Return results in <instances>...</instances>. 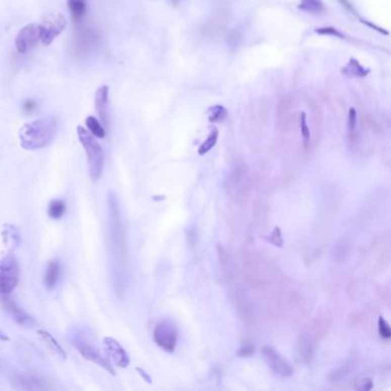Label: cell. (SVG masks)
Masks as SVG:
<instances>
[{"mask_svg":"<svg viewBox=\"0 0 391 391\" xmlns=\"http://www.w3.org/2000/svg\"><path fill=\"white\" fill-rule=\"evenodd\" d=\"M108 207L110 253L114 261V282L116 291H123L126 282L125 275L127 273V246L118 202L116 195L113 192L108 193Z\"/></svg>","mask_w":391,"mask_h":391,"instance_id":"obj_1","label":"cell"},{"mask_svg":"<svg viewBox=\"0 0 391 391\" xmlns=\"http://www.w3.org/2000/svg\"><path fill=\"white\" fill-rule=\"evenodd\" d=\"M58 133V122L54 117L25 123L19 131L21 146L27 151H37L47 147Z\"/></svg>","mask_w":391,"mask_h":391,"instance_id":"obj_2","label":"cell"},{"mask_svg":"<svg viewBox=\"0 0 391 391\" xmlns=\"http://www.w3.org/2000/svg\"><path fill=\"white\" fill-rule=\"evenodd\" d=\"M68 341L70 342L72 347L77 350L82 357L88 361H92L93 364H96L97 366L103 367L108 373L115 375V371L112 363H110L108 358H106L99 349L95 347V344L91 341V338H88V335L85 333L84 330L79 328H70L68 330L67 334Z\"/></svg>","mask_w":391,"mask_h":391,"instance_id":"obj_3","label":"cell"},{"mask_svg":"<svg viewBox=\"0 0 391 391\" xmlns=\"http://www.w3.org/2000/svg\"><path fill=\"white\" fill-rule=\"evenodd\" d=\"M77 135L80 143L84 147L87 155L88 172L93 181H97L103 176L104 165H105V154L101 144L97 141L94 135L88 132L84 126L78 125Z\"/></svg>","mask_w":391,"mask_h":391,"instance_id":"obj_4","label":"cell"},{"mask_svg":"<svg viewBox=\"0 0 391 391\" xmlns=\"http://www.w3.org/2000/svg\"><path fill=\"white\" fill-rule=\"evenodd\" d=\"M20 281L19 263L12 253L0 258V295H10Z\"/></svg>","mask_w":391,"mask_h":391,"instance_id":"obj_5","label":"cell"},{"mask_svg":"<svg viewBox=\"0 0 391 391\" xmlns=\"http://www.w3.org/2000/svg\"><path fill=\"white\" fill-rule=\"evenodd\" d=\"M153 338L161 349L169 354H173L176 350L178 338H179V333H178L176 325L171 320L164 319L156 325Z\"/></svg>","mask_w":391,"mask_h":391,"instance_id":"obj_6","label":"cell"},{"mask_svg":"<svg viewBox=\"0 0 391 391\" xmlns=\"http://www.w3.org/2000/svg\"><path fill=\"white\" fill-rule=\"evenodd\" d=\"M262 357L275 375L280 377H289L294 373V367L291 366L290 363L283 356L280 355L274 348L265 346L262 349Z\"/></svg>","mask_w":391,"mask_h":391,"instance_id":"obj_7","label":"cell"},{"mask_svg":"<svg viewBox=\"0 0 391 391\" xmlns=\"http://www.w3.org/2000/svg\"><path fill=\"white\" fill-rule=\"evenodd\" d=\"M0 304H2L4 311L19 326H22L24 328H32L37 326L35 318L21 309L14 301L8 297V295H0Z\"/></svg>","mask_w":391,"mask_h":391,"instance_id":"obj_8","label":"cell"},{"mask_svg":"<svg viewBox=\"0 0 391 391\" xmlns=\"http://www.w3.org/2000/svg\"><path fill=\"white\" fill-rule=\"evenodd\" d=\"M67 27V20L62 14H58L53 19L45 21L44 23L38 24L39 30V40L44 45H51L59 37Z\"/></svg>","mask_w":391,"mask_h":391,"instance_id":"obj_9","label":"cell"},{"mask_svg":"<svg viewBox=\"0 0 391 391\" xmlns=\"http://www.w3.org/2000/svg\"><path fill=\"white\" fill-rule=\"evenodd\" d=\"M39 41L38 24L30 23L24 25L15 38V47L20 54H27L35 48Z\"/></svg>","mask_w":391,"mask_h":391,"instance_id":"obj_10","label":"cell"},{"mask_svg":"<svg viewBox=\"0 0 391 391\" xmlns=\"http://www.w3.org/2000/svg\"><path fill=\"white\" fill-rule=\"evenodd\" d=\"M103 348L105 354L107 355L110 363L115 366L125 368L130 365V357L120 343L113 337H105L103 339Z\"/></svg>","mask_w":391,"mask_h":391,"instance_id":"obj_11","label":"cell"},{"mask_svg":"<svg viewBox=\"0 0 391 391\" xmlns=\"http://www.w3.org/2000/svg\"><path fill=\"white\" fill-rule=\"evenodd\" d=\"M94 106L97 115H99L100 122L103 123L105 129L109 127V86L108 85H101L97 87L94 97Z\"/></svg>","mask_w":391,"mask_h":391,"instance_id":"obj_12","label":"cell"},{"mask_svg":"<svg viewBox=\"0 0 391 391\" xmlns=\"http://www.w3.org/2000/svg\"><path fill=\"white\" fill-rule=\"evenodd\" d=\"M62 277V265L60 259L54 258L50 261L44 274V284L47 289H54L60 282Z\"/></svg>","mask_w":391,"mask_h":391,"instance_id":"obj_13","label":"cell"},{"mask_svg":"<svg viewBox=\"0 0 391 391\" xmlns=\"http://www.w3.org/2000/svg\"><path fill=\"white\" fill-rule=\"evenodd\" d=\"M314 351V341L309 333L301 335L297 343V359L308 364L311 361Z\"/></svg>","mask_w":391,"mask_h":391,"instance_id":"obj_14","label":"cell"},{"mask_svg":"<svg viewBox=\"0 0 391 391\" xmlns=\"http://www.w3.org/2000/svg\"><path fill=\"white\" fill-rule=\"evenodd\" d=\"M38 336L40 337V339L44 342L46 346H47L48 349L53 352L55 356H58L61 360H66L67 359V354L65 349H63L62 346L57 338H55L50 331L45 330V329H38L37 330Z\"/></svg>","mask_w":391,"mask_h":391,"instance_id":"obj_15","label":"cell"},{"mask_svg":"<svg viewBox=\"0 0 391 391\" xmlns=\"http://www.w3.org/2000/svg\"><path fill=\"white\" fill-rule=\"evenodd\" d=\"M68 10L75 23H80L86 14V0H67Z\"/></svg>","mask_w":391,"mask_h":391,"instance_id":"obj_16","label":"cell"},{"mask_svg":"<svg viewBox=\"0 0 391 391\" xmlns=\"http://www.w3.org/2000/svg\"><path fill=\"white\" fill-rule=\"evenodd\" d=\"M3 237H4V241H5V243L7 246H10V247H12V249L18 247L21 242L20 232L14 225H4Z\"/></svg>","mask_w":391,"mask_h":391,"instance_id":"obj_17","label":"cell"},{"mask_svg":"<svg viewBox=\"0 0 391 391\" xmlns=\"http://www.w3.org/2000/svg\"><path fill=\"white\" fill-rule=\"evenodd\" d=\"M369 69H366V68H364L363 66L360 65V63L356 60V59H350V61L348 65L346 66V68H343L342 72L346 76H350V77H365V76H367L369 74Z\"/></svg>","mask_w":391,"mask_h":391,"instance_id":"obj_18","label":"cell"},{"mask_svg":"<svg viewBox=\"0 0 391 391\" xmlns=\"http://www.w3.org/2000/svg\"><path fill=\"white\" fill-rule=\"evenodd\" d=\"M85 124H86L87 131L91 134L94 135L97 139H104L106 137V129L103 125V123L100 120H97L94 116H87L85 120Z\"/></svg>","mask_w":391,"mask_h":391,"instance_id":"obj_19","label":"cell"},{"mask_svg":"<svg viewBox=\"0 0 391 391\" xmlns=\"http://www.w3.org/2000/svg\"><path fill=\"white\" fill-rule=\"evenodd\" d=\"M218 135H219V131L216 129V127H212L210 134L208 135V138L201 143V146L199 147V155H206L207 153H209L212 148L216 146L217 140H218Z\"/></svg>","mask_w":391,"mask_h":391,"instance_id":"obj_20","label":"cell"},{"mask_svg":"<svg viewBox=\"0 0 391 391\" xmlns=\"http://www.w3.org/2000/svg\"><path fill=\"white\" fill-rule=\"evenodd\" d=\"M66 212V203L62 200H53L51 201L47 208V214L51 219L58 220L65 215Z\"/></svg>","mask_w":391,"mask_h":391,"instance_id":"obj_21","label":"cell"},{"mask_svg":"<svg viewBox=\"0 0 391 391\" xmlns=\"http://www.w3.org/2000/svg\"><path fill=\"white\" fill-rule=\"evenodd\" d=\"M299 8L304 12L312 13V14H320L325 10L322 0H301Z\"/></svg>","mask_w":391,"mask_h":391,"instance_id":"obj_22","label":"cell"},{"mask_svg":"<svg viewBox=\"0 0 391 391\" xmlns=\"http://www.w3.org/2000/svg\"><path fill=\"white\" fill-rule=\"evenodd\" d=\"M207 114L211 123H219L223 122L227 117V109L223 107V106L217 105L208 109Z\"/></svg>","mask_w":391,"mask_h":391,"instance_id":"obj_23","label":"cell"},{"mask_svg":"<svg viewBox=\"0 0 391 391\" xmlns=\"http://www.w3.org/2000/svg\"><path fill=\"white\" fill-rule=\"evenodd\" d=\"M300 124H301V133H302V137H303L304 146L308 147L310 139H311V133H310V129H309V125H308V122H307V114H305L304 112L301 114Z\"/></svg>","mask_w":391,"mask_h":391,"instance_id":"obj_24","label":"cell"},{"mask_svg":"<svg viewBox=\"0 0 391 391\" xmlns=\"http://www.w3.org/2000/svg\"><path fill=\"white\" fill-rule=\"evenodd\" d=\"M314 32L318 33V35H322V36H334L337 38H341V39H346V36L343 35L342 32H339L336 28L334 27H321V28H317Z\"/></svg>","mask_w":391,"mask_h":391,"instance_id":"obj_25","label":"cell"},{"mask_svg":"<svg viewBox=\"0 0 391 391\" xmlns=\"http://www.w3.org/2000/svg\"><path fill=\"white\" fill-rule=\"evenodd\" d=\"M377 327H379V333L382 338L389 339L391 337L390 326L383 317H379V320H377Z\"/></svg>","mask_w":391,"mask_h":391,"instance_id":"obj_26","label":"cell"},{"mask_svg":"<svg viewBox=\"0 0 391 391\" xmlns=\"http://www.w3.org/2000/svg\"><path fill=\"white\" fill-rule=\"evenodd\" d=\"M267 240L271 242L272 245L277 246V247H282L283 246V239H282V234L281 231H280L279 227H275L274 231L271 233V234L267 236Z\"/></svg>","mask_w":391,"mask_h":391,"instance_id":"obj_27","label":"cell"},{"mask_svg":"<svg viewBox=\"0 0 391 391\" xmlns=\"http://www.w3.org/2000/svg\"><path fill=\"white\" fill-rule=\"evenodd\" d=\"M357 110L352 107L349 110V130L350 133H354L357 129Z\"/></svg>","mask_w":391,"mask_h":391,"instance_id":"obj_28","label":"cell"},{"mask_svg":"<svg viewBox=\"0 0 391 391\" xmlns=\"http://www.w3.org/2000/svg\"><path fill=\"white\" fill-rule=\"evenodd\" d=\"M373 388V381L368 377H365V379L359 381V384L357 385V389L360 391H368Z\"/></svg>","mask_w":391,"mask_h":391,"instance_id":"obj_29","label":"cell"},{"mask_svg":"<svg viewBox=\"0 0 391 391\" xmlns=\"http://www.w3.org/2000/svg\"><path fill=\"white\" fill-rule=\"evenodd\" d=\"M254 347L252 346V344H245V346H242L240 348V350L237 351V356L239 357H248V356H252L254 354Z\"/></svg>","mask_w":391,"mask_h":391,"instance_id":"obj_30","label":"cell"},{"mask_svg":"<svg viewBox=\"0 0 391 391\" xmlns=\"http://www.w3.org/2000/svg\"><path fill=\"white\" fill-rule=\"evenodd\" d=\"M22 108H23V112H25V114H31L36 110L37 105H36L35 101L27 100V101H24Z\"/></svg>","mask_w":391,"mask_h":391,"instance_id":"obj_31","label":"cell"},{"mask_svg":"<svg viewBox=\"0 0 391 391\" xmlns=\"http://www.w3.org/2000/svg\"><path fill=\"white\" fill-rule=\"evenodd\" d=\"M338 3L341 4V5H342L344 8H346V11L350 12L351 14H354V15H356V16H358V14H357L356 8L351 5V3L349 2V0H338Z\"/></svg>","mask_w":391,"mask_h":391,"instance_id":"obj_32","label":"cell"},{"mask_svg":"<svg viewBox=\"0 0 391 391\" xmlns=\"http://www.w3.org/2000/svg\"><path fill=\"white\" fill-rule=\"evenodd\" d=\"M360 21H361V22H363V23L366 24V25H368V27H371L372 29H374V30H376L377 32H380V33H383V35H385V36H388V35H389V32H388V31L383 30V29H382V28L377 27V25L373 24L372 22H369V21H367V20H365V19H360Z\"/></svg>","mask_w":391,"mask_h":391,"instance_id":"obj_33","label":"cell"},{"mask_svg":"<svg viewBox=\"0 0 391 391\" xmlns=\"http://www.w3.org/2000/svg\"><path fill=\"white\" fill-rule=\"evenodd\" d=\"M135 371H137V372L139 373V375L141 376L142 379H143L144 381H146L148 384H152V383H153V380H152V377L150 376V374H148L146 371H144L143 368H141V367H137V368H135Z\"/></svg>","mask_w":391,"mask_h":391,"instance_id":"obj_34","label":"cell"},{"mask_svg":"<svg viewBox=\"0 0 391 391\" xmlns=\"http://www.w3.org/2000/svg\"><path fill=\"white\" fill-rule=\"evenodd\" d=\"M0 341H3V342L10 341V337H8V336H7V334L4 333V331H3L2 329H0Z\"/></svg>","mask_w":391,"mask_h":391,"instance_id":"obj_35","label":"cell"},{"mask_svg":"<svg viewBox=\"0 0 391 391\" xmlns=\"http://www.w3.org/2000/svg\"><path fill=\"white\" fill-rule=\"evenodd\" d=\"M180 2V0H170V3H171L172 4V5L173 6H176V5H178V3H179Z\"/></svg>","mask_w":391,"mask_h":391,"instance_id":"obj_36","label":"cell"}]
</instances>
